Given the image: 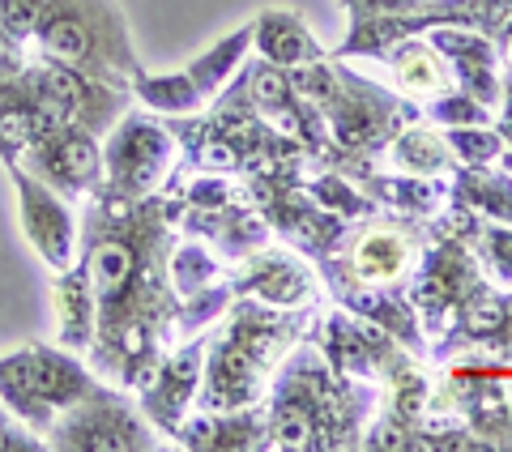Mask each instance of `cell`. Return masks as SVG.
Segmentation results:
<instances>
[{
  "instance_id": "obj_11",
  "label": "cell",
  "mask_w": 512,
  "mask_h": 452,
  "mask_svg": "<svg viewBox=\"0 0 512 452\" xmlns=\"http://www.w3.org/2000/svg\"><path fill=\"white\" fill-rule=\"evenodd\" d=\"M239 269L227 273V282L235 295H252L261 303H274V308H316L320 303V273L299 261L291 248H261L235 261Z\"/></svg>"
},
{
  "instance_id": "obj_3",
  "label": "cell",
  "mask_w": 512,
  "mask_h": 452,
  "mask_svg": "<svg viewBox=\"0 0 512 452\" xmlns=\"http://www.w3.org/2000/svg\"><path fill=\"white\" fill-rule=\"evenodd\" d=\"M30 43L43 60H60L90 82L128 90L141 60L128 39V22L116 0H47Z\"/></svg>"
},
{
  "instance_id": "obj_5",
  "label": "cell",
  "mask_w": 512,
  "mask_h": 452,
  "mask_svg": "<svg viewBox=\"0 0 512 452\" xmlns=\"http://www.w3.org/2000/svg\"><path fill=\"white\" fill-rule=\"evenodd\" d=\"M90 389H94V376L64 350L26 346L0 359V401L30 431H47L60 410L82 401Z\"/></svg>"
},
{
  "instance_id": "obj_10",
  "label": "cell",
  "mask_w": 512,
  "mask_h": 452,
  "mask_svg": "<svg viewBox=\"0 0 512 452\" xmlns=\"http://www.w3.org/2000/svg\"><path fill=\"white\" fill-rule=\"evenodd\" d=\"M9 175H13V188H18L22 226H26L30 248L43 256V265L52 273L69 269L77 261V252H82V231H77V218H73L69 201L22 167H9Z\"/></svg>"
},
{
  "instance_id": "obj_28",
  "label": "cell",
  "mask_w": 512,
  "mask_h": 452,
  "mask_svg": "<svg viewBox=\"0 0 512 452\" xmlns=\"http://www.w3.org/2000/svg\"><path fill=\"white\" fill-rule=\"evenodd\" d=\"M47 0H0V22H5V35L26 47L30 35H35V22H39V13H43Z\"/></svg>"
},
{
  "instance_id": "obj_30",
  "label": "cell",
  "mask_w": 512,
  "mask_h": 452,
  "mask_svg": "<svg viewBox=\"0 0 512 452\" xmlns=\"http://www.w3.org/2000/svg\"><path fill=\"white\" fill-rule=\"evenodd\" d=\"M0 56H22V47L5 35V22H0Z\"/></svg>"
},
{
  "instance_id": "obj_27",
  "label": "cell",
  "mask_w": 512,
  "mask_h": 452,
  "mask_svg": "<svg viewBox=\"0 0 512 452\" xmlns=\"http://www.w3.org/2000/svg\"><path fill=\"white\" fill-rule=\"evenodd\" d=\"M423 120H431L436 128H461V124H491V107H483L466 90H448L436 94L431 103H423Z\"/></svg>"
},
{
  "instance_id": "obj_9",
  "label": "cell",
  "mask_w": 512,
  "mask_h": 452,
  "mask_svg": "<svg viewBox=\"0 0 512 452\" xmlns=\"http://www.w3.org/2000/svg\"><path fill=\"white\" fill-rule=\"evenodd\" d=\"M13 167L30 171L47 188H56L60 197H82V192L103 188V145L86 128L56 124L30 137Z\"/></svg>"
},
{
  "instance_id": "obj_19",
  "label": "cell",
  "mask_w": 512,
  "mask_h": 452,
  "mask_svg": "<svg viewBox=\"0 0 512 452\" xmlns=\"http://www.w3.org/2000/svg\"><path fill=\"white\" fill-rule=\"evenodd\" d=\"M56 316L64 350H86L94 342V286L86 256H77L69 269L56 273Z\"/></svg>"
},
{
  "instance_id": "obj_22",
  "label": "cell",
  "mask_w": 512,
  "mask_h": 452,
  "mask_svg": "<svg viewBox=\"0 0 512 452\" xmlns=\"http://www.w3.org/2000/svg\"><path fill=\"white\" fill-rule=\"evenodd\" d=\"M248 47H252V22L248 26H239L235 35H227V39H218L210 52L205 56H197L188 64V82L197 86V94L205 103H214L218 94H222V86L231 82V77L239 73V64H244V56H248Z\"/></svg>"
},
{
  "instance_id": "obj_20",
  "label": "cell",
  "mask_w": 512,
  "mask_h": 452,
  "mask_svg": "<svg viewBox=\"0 0 512 452\" xmlns=\"http://www.w3.org/2000/svg\"><path fill=\"white\" fill-rule=\"evenodd\" d=\"M448 201L470 205L478 218L512 226V171L500 167H457L453 184H448Z\"/></svg>"
},
{
  "instance_id": "obj_4",
  "label": "cell",
  "mask_w": 512,
  "mask_h": 452,
  "mask_svg": "<svg viewBox=\"0 0 512 452\" xmlns=\"http://www.w3.org/2000/svg\"><path fill=\"white\" fill-rule=\"evenodd\" d=\"M427 244V222L423 218H406V214H372V222L350 226L346 239L329 256H320V278H325L329 295H342L350 286H367V290H393L402 286L419 252Z\"/></svg>"
},
{
  "instance_id": "obj_14",
  "label": "cell",
  "mask_w": 512,
  "mask_h": 452,
  "mask_svg": "<svg viewBox=\"0 0 512 452\" xmlns=\"http://www.w3.org/2000/svg\"><path fill=\"white\" fill-rule=\"evenodd\" d=\"M184 231L201 235L205 244H214L222 256L231 261H244V256L261 252L269 239H274V226L265 222V214L252 201H231V205H214V209H192L180 205Z\"/></svg>"
},
{
  "instance_id": "obj_13",
  "label": "cell",
  "mask_w": 512,
  "mask_h": 452,
  "mask_svg": "<svg viewBox=\"0 0 512 452\" xmlns=\"http://www.w3.org/2000/svg\"><path fill=\"white\" fill-rule=\"evenodd\" d=\"M205 342H210V333L188 342L184 350H175L167 363L154 367V376L146 380V389H141V410L167 435H175V427L188 418L192 397H197V380L205 371Z\"/></svg>"
},
{
  "instance_id": "obj_29",
  "label": "cell",
  "mask_w": 512,
  "mask_h": 452,
  "mask_svg": "<svg viewBox=\"0 0 512 452\" xmlns=\"http://www.w3.org/2000/svg\"><path fill=\"white\" fill-rule=\"evenodd\" d=\"M500 99H504V120H500V128H495V133H500V137H504V145H508L504 167L512 171V73L504 77V94H500Z\"/></svg>"
},
{
  "instance_id": "obj_15",
  "label": "cell",
  "mask_w": 512,
  "mask_h": 452,
  "mask_svg": "<svg viewBox=\"0 0 512 452\" xmlns=\"http://www.w3.org/2000/svg\"><path fill=\"white\" fill-rule=\"evenodd\" d=\"M171 440L184 448H231V452L269 448L265 401H252V406H239V410H205L197 418H184Z\"/></svg>"
},
{
  "instance_id": "obj_7",
  "label": "cell",
  "mask_w": 512,
  "mask_h": 452,
  "mask_svg": "<svg viewBox=\"0 0 512 452\" xmlns=\"http://www.w3.org/2000/svg\"><path fill=\"white\" fill-rule=\"evenodd\" d=\"M180 158V141L167 124L141 111H124L103 141V188L124 201L154 197Z\"/></svg>"
},
{
  "instance_id": "obj_12",
  "label": "cell",
  "mask_w": 512,
  "mask_h": 452,
  "mask_svg": "<svg viewBox=\"0 0 512 452\" xmlns=\"http://www.w3.org/2000/svg\"><path fill=\"white\" fill-rule=\"evenodd\" d=\"M427 43L444 56L461 90L474 94L483 107H495V99L504 94V82H500V47H495L491 35L470 26H431Z\"/></svg>"
},
{
  "instance_id": "obj_1",
  "label": "cell",
  "mask_w": 512,
  "mask_h": 452,
  "mask_svg": "<svg viewBox=\"0 0 512 452\" xmlns=\"http://www.w3.org/2000/svg\"><path fill=\"white\" fill-rule=\"evenodd\" d=\"M380 406V393L372 380L338 376L320 346L308 333L299 337V350L278 363L274 389L265 401L269 418V448H299V452H325V448H355L363 427L372 423Z\"/></svg>"
},
{
  "instance_id": "obj_17",
  "label": "cell",
  "mask_w": 512,
  "mask_h": 452,
  "mask_svg": "<svg viewBox=\"0 0 512 452\" xmlns=\"http://www.w3.org/2000/svg\"><path fill=\"white\" fill-rule=\"evenodd\" d=\"M252 43L261 60L278 64V69H299V64H316L325 60V47L312 39V30L303 26L299 13L286 9H265L261 18L252 22Z\"/></svg>"
},
{
  "instance_id": "obj_2",
  "label": "cell",
  "mask_w": 512,
  "mask_h": 452,
  "mask_svg": "<svg viewBox=\"0 0 512 452\" xmlns=\"http://www.w3.org/2000/svg\"><path fill=\"white\" fill-rule=\"evenodd\" d=\"M316 308H274L244 295L227 325L210 333V359L201 371V410H239L265 397L278 363L308 333Z\"/></svg>"
},
{
  "instance_id": "obj_16",
  "label": "cell",
  "mask_w": 512,
  "mask_h": 452,
  "mask_svg": "<svg viewBox=\"0 0 512 452\" xmlns=\"http://www.w3.org/2000/svg\"><path fill=\"white\" fill-rule=\"evenodd\" d=\"M355 184L380 209H389V214H406V218H423V222L448 205V184H440V175H410V171L384 175L376 167H367Z\"/></svg>"
},
{
  "instance_id": "obj_23",
  "label": "cell",
  "mask_w": 512,
  "mask_h": 452,
  "mask_svg": "<svg viewBox=\"0 0 512 452\" xmlns=\"http://www.w3.org/2000/svg\"><path fill=\"white\" fill-rule=\"evenodd\" d=\"M128 90H133V99H141L150 111H158V116H197V111L205 107L197 86L188 82V73H158V77H150L146 69H141V73H133Z\"/></svg>"
},
{
  "instance_id": "obj_24",
  "label": "cell",
  "mask_w": 512,
  "mask_h": 452,
  "mask_svg": "<svg viewBox=\"0 0 512 452\" xmlns=\"http://www.w3.org/2000/svg\"><path fill=\"white\" fill-rule=\"evenodd\" d=\"M167 278H171V286H175V295L192 299V295H201V290L218 286L222 278H227V273H222L218 256L205 248L201 239H188V244H180V248L167 252Z\"/></svg>"
},
{
  "instance_id": "obj_21",
  "label": "cell",
  "mask_w": 512,
  "mask_h": 452,
  "mask_svg": "<svg viewBox=\"0 0 512 452\" xmlns=\"http://www.w3.org/2000/svg\"><path fill=\"white\" fill-rule=\"evenodd\" d=\"M389 154H393V167L397 171H410V175H448L457 167L453 150L436 124H406L402 133L389 141Z\"/></svg>"
},
{
  "instance_id": "obj_6",
  "label": "cell",
  "mask_w": 512,
  "mask_h": 452,
  "mask_svg": "<svg viewBox=\"0 0 512 452\" xmlns=\"http://www.w3.org/2000/svg\"><path fill=\"white\" fill-rule=\"evenodd\" d=\"M491 282L483 265L474 261L470 244L461 235H444V231H427V244L414 265V282L406 290V299L419 312L423 337H444L453 329L457 312L466 308L474 295H483Z\"/></svg>"
},
{
  "instance_id": "obj_25",
  "label": "cell",
  "mask_w": 512,
  "mask_h": 452,
  "mask_svg": "<svg viewBox=\"0 0 512 452\" xmlns=\"http://www.w3.org/2000/svg\"><path fill=\"white\" fill-rule=\"evenodd\" d=\"M466 244L474 252V261L483 265L487 282L500 286V290H512V226L478 218L474 231L466 235Z\"/></svg>"
},
{
  "instance_id": "obj_26",
  "label": "cell",
  "mask_w": 512,
  "mask_h": 452,
  "mask_svg": "<svg viewBox=\"0 0 512 452\" xmlns=\"http://www.w3.org/2000/svg\"><path fill=\"white\" fill-rule=\"evenodd\" d=\"M448 150H453L457 167H491L495 158L508 154L504 137L495 128H483V124H461V128H440Z\"/></svg>"
},
{
  "instance_id": "obj_18",
  "label": "cell",
  "mask_w": 512,
  "mask_h": 452,
  "mask_svg": "<svg viewBox=\"0 0 512 452\" xmlns=\"http://www.w3.org/2000/svg\"><path fill=\"white\" fill-rule=\"evenodd\" d=\"M380 60H389L393 64V77H397V86L410 90V94H448V90H457L453 82V69L444 64V56L436 52V47L427 43V35H406V39H397L389 43L380 52Z\"/></svg>"
},
{
  "instance_id": "obj_8",
  "label": "cell",
  "mask_w": 512,
  "mask_h": 452,
  "mask_svg": "<svg viewBox=\"0 0 512 452\" xmlns=\"http://www.w3.org/2000/svg\"><path fill=\"white\" fill-rule=\"evenodd\" d=\"M47 444L69 448V452H146L158 448L154 431L120 393L94 389L73 401L69 410L56 414V423L47 427Z\"/></svg>"
}]
</instances>
